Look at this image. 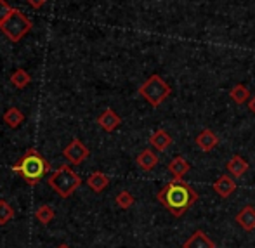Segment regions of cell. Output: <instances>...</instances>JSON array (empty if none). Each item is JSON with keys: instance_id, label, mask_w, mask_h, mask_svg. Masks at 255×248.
Wrapping results in <instances>:
<instances>
[{"instance_id": "20", "label": "cell", "mask_w": 255, "mask_h": 248, "mask_svg": "<svg viewBox=\"0 0 255 248\" xmlns=\"http://www.w3.org/2000/svg\"><path fill=\"white\" fill-rule=\"evenodd\" d=\"M54 208L51 207V205H42L40 208H38L37 212H35V219H37L40 224H49V222H52L54 219Z\"/></svg>"}, {"instance_id": "16", "label": "cell", "mask_w": 255, "mask_h": 248, "mask_svg": "<svg viewBox=\"0 0 255 248\" xmlns=\"http://www.w3.org/2000/svg\"><path fill=\"white\" fill-rule=\"evenodd\" d=\"M87 186L94 193H103L110 186V177L103 172H94L87 177Z\"/></svg>"}, {"instance_id": "19", "label": "cell", "mask_w": 255, "mask_h": 248, "mask_svg": "<svg viewBox=\"0 0 255 248\" xmlns=\"http://www.w3.org/2000/svg\"><path fill=\"white\" fill-rule=\"evenodd\" d=\"M10 84L16 89H24L31 84V75L28 73L26 70H23V68H17V70H14V73L10 75Z\"/></svg>"}, {"instance_id": "8", "label": "cell", "mask_w": 255, "mask_h": 248, "mask_svg": "<svg viewBox=\"0 0 255 248\" xmlns=\"http://www.w3.org/2000/svg\"><path fill=\"white\" fill-rule=\"evenodd\" d=\"M212 189H214L221 198H229V196L236 191V181L231 177V175L224 174L212 184Z\"/></svg>"}, {"instance_id": "14", "label": "cell", "mask_w": 255, "mask_h": 248, "mask_svg": "<svg viewBox=\"0 0 255 248\" xmlns=\"http://www.w3.org/2000/svg\"><path fill=\"white\" fill-rule=\"evenodd\" d=\"M172 142H174V139H172L170 134H168L167 130H163V128H158L156 132H153L151 137H149V144L156 151L168 149L172 146Z\"/></svg>"}, {"instance_id": "17", "label": "cell", "mask_w": 255, "mask_h": 248, "mask_svg": "<svg viewBox=\"0 0 255 248\" xmlns=\"http://www.w3.org/2000/svg\"><path fill=\"white\" fill-rule=\"evenodd\" d=\"M2 118H3V124L10 128H17L24 122L23 111H21L19 108H14V106L9 108V110H5V113H3Z\"/></svg>"}, {"instance_id": "15", "label": "cell", "mask_w": 255, "mask_h": 248, "mask_svg": "<svg viewBox=\"0 0 255 248\" xmlns=\"http://www.w3.org/2000/svg\"><path fill=\"white\" fill-rule=\"evenodd\" d=\"M168 172L174 175V179H182L189 170H191V163L186 160L184 156H175L174 160L168 163Z\"/></svg>"}, {"instance_id": "9", "label": "cell", "mask_w": 255, "mask_h": 248, "mask_svg": "<svg viewBox=\"0 0 255 248\" xmlns=\"http://www.w3.org/2000/svg\"><path fill=\"white\" fill-rule=\"evenodd\" d=\"M235 221H236V224L243 229V231H247V233L254 231L255 229V208L252 207V205L243 207L242 210L236 214Z\"/></svg>"}, {"instance_id": "26", "label": "cell", "mask_w": 255, "mask_h": 248, "mask_svg": "<svg viewBox=\"0 0 255 248\" xmlns=\"http://www.w3.org/2000/svg\"><path fill=\"white\" fill-rule=\"evenodd\" d=\"M57 248H70V247H68V245H59Z\"/></svg>"}, {"instance_id": "22", "label": "cell", "mask_w": 255, "mask_h": 248, "mask_svg": "<svg viewBox=\"0 0 255 248\" xmlns=\"http://www.w3.org/2000/svg\"><path fill=\"white\" fill-rule=\"evenodd\" d=\"M14 217V210L5 200H0V226H5Z\"/></svg>"}, {"instance_id": "21", "label": "cell", "mask_w": 255, "mask_h": 248, "mask_svg": "<svg viewBox=\"0 0 255 248\" xmlns=\"http://www.w3.org/2000/svg\"><path fill=\"white\" fill-rule=\"evenodd\" d=\"M115 203H117V207L122 208V210H128V208L135 203V198L128 191H120L117 195V198H115Z\"/></svg>"}, {"instance_id": "11", "label": "cell", "mask_w": 255, "mask_h": 248, "mask_svg": "<svg viewBox=\"0 0 255 248\" xmlns=\"http://www.w3.org/2000/svg\"><path fill=\"white\" fill-rule=\"evenodd\" d=\"M135 163H137V167L141 168V170L151 172L153 168L160 163V158H158V154L154 153L153 149L146 148V149H142L141 153L137 154V158H135Z\"/></svg>"}, {"instance_id": "12", "label": "cell", "mask_w": 255, "mask_h": 248, "mask_svg": "<svg viewBox=\"0 0 255 248\" xmlns=\"http://www.w3.org/2000/svg\"><path fill=\"white\" fill-rule=\"evenodd\" d=\"M226 168H228V172L233 175V177L238 179V177H242V175H245L247 172H249L250 165L243 156H240V154H233L231 160H229L228 165H226Z\"/></svg>"}, {"instance_id": "13", "label": "cell", "mask_w": 255, "mask_h": 248, "mask_svg": "<svg viewBox=\"0 0 255 248\" xmlns=\"http://www.w3.org/2000/svg\"><path fill=\"white\" fill-rule=\"evenodd\" d=\"M182 248H215V243L205 235L203 231H195L184 243H182Z\"/></svg>"}, {"instance_id": "25", "label": "cell", "mask_w": 255, "mask_h": 248, "mask_svg": "<svg viewBox=\"0 0 255 248\" xmlns=\"http://www.w3.org/2000/svg\"><path fill=\"white\" fill-rule=\"evenodd\" d=\"M249 111L252 115H255V96L254 98H250V101H249Z\"/></svg>"}, {"instance_id": "24", "label": "cell", "mask_w": 255, "mask_h": 248, "mask_svg": "<svg viewBox=\"0 0 255 248\" xmlns=\"http://www.w3.org/2000/svg\"><path fill=\"white\" fill-rule=\"evenodd\" d=\"M26 2H28V5H30L31 9L38 10V9H42L45 3H47V0H26Z\"/></svg>"}, {"instance_id": "2", "label": "cell", "mask_w": 255, "mask_h": 248, "mask_svg": "<svg viewBox=\"0 0 255 248\" xmlns=\"http://www.w3.org/2000/svg\"><path fill=\"white\" fill-rule=\"evenodd\" d=\"M12 172H16L24 182L30 186H35L45 177L49 172V163L35 148L26 149V153L19 158L17 163H14Z\"/></svg>"}, {"instance_id": "4", "label": "cell", "mask_w": 255, "mask_h": 248, "mask_svg": "<svg viewBox=\"0 0 255 248\" xmlns=\"http://www.w3.org/2000/svg\"><path fill=\"white\" fill-rule=\"evenodd\" d=\"M47 184H49V188L54 189V191L61 196V198H70V196L80 188L82 179H80V175L71 170V167L63 165V167H59L51 177H49Z\"/></svg>"}, {"instance_id": "3", "label": "cell", "mask_w": 255, "mask_h": 248, "mask_svg": "<svg viewBox=\"0 0 255 248\" xmlns=\"http://www.w3.org/2000/svg\"><path fill=\"white\" fill-rule=\"evenodd\" d=\"M139 96L153 108H158L165 103L172 94V89L160 75H151L144 84H141V87L137 89Z\"/></svg>"}, {"instance_id": "18", "label": "cell", "mask_w": 255, "mask_h": 248, "mask_svg": "<svg viewBox=\"0 0 255 248\" xmlns=\"http://www.w3.org/2000/svg\"><path fill=\"white\" fill-rule=\"evenodd\" d=\"M229 98L233 99V103L235 104H245L247 101H250V91H249V87L247 85H243V84H236V85H233L231 87V91H229Z\"/></svg>"}, {"instance_id": "10", "label": "cell", "mask_w": 255, "mask_h": 248, "mask_svg": "<svg viewBox=\"0 0 255 248\" xmlns=\"http://www.w3.org/2000/svg\"><path fill=\"white\" fill-rule=\"evenodd\" d=\"M219 141H221V139H219V135L215 134L214 130H210V128H205V130H202L198 135H196V139H195L196 146H198V148L202 149L203 153H208V151L217 148Z\"/></svg>"}, {"instance_id": "23", "label": "cell", "mask_w": 255, "mask_h": 248, "mask_svg": "<svg viewBox=\"0 0 255 248\" xmlns=\"http://www.w3.org/2000/svg\"><path fill=\"white\" fill-rule=\"evenodd\" d=\"M12 10H14V7L10 5L7 0H0V24H2L3 21L12 14Z\"/></svg>"}, {"instance_id": "7", "label": "cell", "mask_w": 255, "mask_h": 248, "mask_svg": "<svg viewBox=\"0 0 255 248\" xmlns=\"http://www.w3.org/2000/svg\"><path fill=\"white\" fill-rule=\"evenodd\" d=\"M98 125L103 128L104 132H113L122 125V118L117 115V111L111 110V108H108V110H104L103 113L98 117Z\"/></svg>"}, {"instance_id": "5", "label": "cell", "mask_w": 255, "mask_h": 248, "mask_svg": "<svg viewBox=\"0 0 255 248\" xmlns=\"http://www.w3.org/2000/svg\"><path fill=\"white\" fill-rule=\"evenodd\" d=\"M31 28H33V23L30 21V17H28L23 10L16 9V7H14L12 14L0 24L2 33L5 35L12 44H17V42L23 40L31 31Z\"/></svg>"}, {"instance_id": "1", "label": "cell", "mask_w": 255, "mask_h": 248, "mask_svg": "<svg viewBox=\"0 0 255 248\" xmlns=\"http://www.w3.org/2000/svg\"><path fill=\"white\" fill-rule=\"evenodd\" d=\"M156 200L174 217H182L198 201V193L182 179H174L158 191Z\"/></svg>"}, {"instance_id": "6", "label": "cell", "mask_w": 255, "mask_h": 248, "mask_svg": "<svg viewBox=\"0 0 255 248\" xmlns=\"http://www.w3.org/2000/svg\"><path fill=\"white\" fill-rule=\"evenodd\" d=\"M63 156L66 158L70 163L80 165L91 156V151H89V148L80 141V139H73V141L63 149Z\"/></svg>"}]
</instances>
